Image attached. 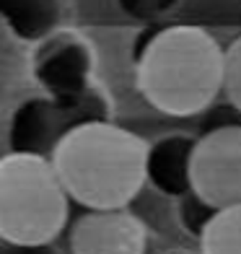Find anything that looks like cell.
<instances>
[{"label": "cell", "mask_w": 241, "mask_h": 254, "mask_svg": "<svg viewBox=\"0 0 241 254\" xmlns=\"http://www.w3.org/2000/svg\"><path fill=\"white\" fill-rule=\"evenodd\" d=\"M50 161L70 202L86 210H124L148 182L151 148L120 125L91 120L73 127Z\"/></svg>", "instance_id": "cell-1"}, {"label": "cell", "mask_w": 241, "mask_h": 254, "mask_svg": "<svg viewBox=\"0 0 241 254\" xmlns=\"http://www.w3.org/2000/svg\"><path fill=\"white\" fill-rule=\"evenodd\" d=\"M226 47L200 26H169L145 44L137 60L143 99L169 117H192L223 94Z\"/></svg>", "instance_id": "cell-2"}, {"label": "cell", "mask_w": 241, "mask_h": 254, "mask_svg": "<svg viewBox=\"0 0 241 254\" xmlns=\"http://www.w3.org/2000/svg\"><path fill=\"white\" fill-rule=\"evenodd\" d=\"M67 213L70 197L50 158L24 153L0 158V241L52 244Z\"/></svg>", "instance_id": "cell-3"}, {"label": "cell", "mask_w": 241, "mask_h": 254, "mask_svg": "<svg viewBox=\"0 0 241 254\" xmlns=\"http://www.w3.org/2000/svg\"><path fill=\"white\" fill-rule=\"evenodd\" d=\"M187 182L208 210L241 205V125H223L202 135L187 153Z\"/></svg>", "instance_id": "cell-4"}, {"label": "cell", "mask_w": 241, "mask_h": 254, "mask_svg": "<svg viewBox=\"0 0 241 254\" xmlns=\"http://www.w3.org/2000/svg\"><path fill=\"white\" fill-rule=\"evenodd\" d=\"M73 109L62 101L52 99H29L13 109L8 125V148L10 153L52 158L60 140L73 127L91 122L83 117H73Z\"/></svg>", "instance_id": "cell-5"}, {"label": "cell", "mask_w": 241, "mask_h": 254, "mask_svg": "<svg viewBox=\"0 0 241 254\" xmlns=\"http://www.w3.org/2000/svg\"><path fill=\"white\" fill-rule=\"evenodd\" d=\"M70 254H145L148 231L135 213L86 210L70 228Z\"/></svg>", "instance_id": "cell-6"}, {"label": "cell", "mask_w": 241, "mask_h": 254, "mask_svg": "<svg viewBox=\"0 0 241 254\" xmlns=\"http://www.w3.org/2000/svg\"><path fill=\"white\" fill-rule=\"evenodd\" d=\"M0 21L13 37L37 42L57 21V0H0Z\"/></svg>", "instance_id": "cell-7"}, {"label": "cell", "mask_w": 241, "mask_h": 254, "mask_svg": "<svg viewBox=\"0 0 241 254\" xmlns=\"http://www.w3.org/2000/svg\"><path fill=\"white\" fill-rule=\"evenodd\" d=\"M34 75L55 99H67L78 91L83 75V57L70 47L44 50L34 63Z\"/></svg>", "instance_id": "cell-8"}, {"label": "cell", "mask_w": 241, "mask_h": 254, "mask_svg": "<svg viewBox=\"0 0 241 254\" xmlns=\"http://www.w3.org/2000/svg\"><path fill=\"white\" fill-rule=\"evenodd\" d=\"M202 254H241V205L215 210L200 228Z\"/></svg>", "instance_id": "cell-9"}, {"label": "cell", "mask_w": 241, "mask_h": 254, "mask_svg": "<svg viewBox=\"0 0 241 254\" xmlns=\"http://www.w3.org/2000/svg\"><path fill=\"white\" fill-rule=\"evenodd\" d=\"M223 94L228 104L241 112V37L226 47L223 60Z\"/></svg>", "instance_id": "cell-10"}, {"label": "cell", "mask_w": 241, "mask_h": 254, "mask_svg": "<svg viewBox=\"0 0 241 254\" xmlns=\"http://www.w3.org/2000/svg\"><path fill=\"white\" fill-rule=\"evenodd\" d=\"M0 254H57L52 244H10L0 241Z\"/></svg>", "instance_id": "cell-11"}]
</instances>
